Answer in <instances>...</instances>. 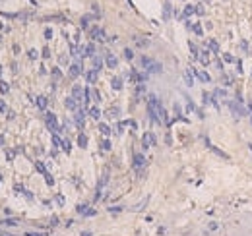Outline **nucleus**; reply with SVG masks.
Here are the masks:
<instances>
[{"label": "nucleus", "mask_w": 252, "mask_h": 236, "mask_svg": "<svg viewBox=\"0 0 252 236\" xmlns=\"http://www.w3.org/2000/svg\"><path fill=\"white\" fill-rule=\"evenodd\" d=\"M142 66H144V70L146 72H150V74H159L163 68H161V64L159 62H155V60H151V58H147V56H142Z\"/></svg>", "instance_id": "f257e3e1"}, {"label": "nucleus", "mask_w": 252, "mask_h": 236, "mask_svg": "<svg viewBox=\"0 0 252 236\" xmlns=\"http://www.w3.org/2000/svg\"><path fill=\"white\" fill-rule=\"evenodd\" d=\"M45 122H47V128L51 130L52 134H58L60 130V124H58V120H56V116L55 114H51V112H47V114H45Z\"/></svg>", "instance_id": "f03ea898"}, {"label": "nucleus", "mask_w": 252, "mask_h": 236, "mask_svg": "<svg viewBox=\"0 0 252 236\" xmlns=\"http://www.w3.org/2000/svg\"><path fill=\"white\" fill-rule=\"evenodd\" d=\"M142 143H144V147H151V145H155V143H157L155 134L153 132H146V134H144V137H142Z\"/></svg>", "instance_id": "7ed1b4c3"}, {"label": "nucleus", "mask_w": 252, "mask_h": 236, "mask_svg": "<svg viewBox=\"0 0 252 236\" xmlns=\"http://www.w3.org/2000/svg\"><path fill=\"white\" fill-rule=\"evenodd\" d=\"M72 97L80 103V101H84V97H85V89L82 87V85H74L72 87Z\"/></svg>", "instance_id": "20e7f679"}, {"label": "nucleus", "mask_w": 252, "mask_h": 236, "mask_svg": "<svg viewBox=\"0 0 252 236\" xmlns=\"http://www.w3.org/2000/svg\"><path fill=\"white\" fill-rule=\"evenodd\" d=\"M192 74L196 76V78L200 79L202 83H209V81H212V78H209V74H208V72H204V70H196V68H192Z\"/></svg>", "instance_id": "39448f33"}, {"label": "nucleus", "mask_w": 252, "mask_h": 236, "mask_svg": "<svg viewBox=\"0 0 252 236\" xmlns=\"http://www.w3.org/2000/svg\"><path fill=\"white\" fill-rule=\"evenodd\" d=\"M146 157H144L142 155V153H136V155H134V159H132V165H134V168H142V166H146Z\"/></svg>", "instance_id": "423d86ee"}, {"label": "nucleus", "mask_w": 252, "mask_h": 236, "mask_svg": "<svg viewBox=\"0 0 252 236\" xmlns=\"http://www.w3.org/2000/svg\"><path fill=\"white\" fill-rule=\"evenodd\" d=\"M105 64L109 68H117L118 66V58L113 54V52H105Z\"/></svg>", "instance_id": "0eeeda50"}, {"label": "nucleus", "mask_w": 252, "mask_h": 236, "mask_svg": "<svg viewBox=\"0 0 252 236\" xmlns=\"http://www.w3.org/2000/svg\"><path fill=\"white\" fill-rule=\"evenodd\" d=\"M229 107L235 111V114H237V116H248V114H250V112L246 111L245 107H241L239 103H229Z\"/></svg>", "instance_id": "6e6552de"}, {"label": "nucleus", "mask_w": 252, "mask_h": 236, "mask_svg": "<svg viewBox=\"0 0 252 236\" xmlns=\"http://www.w3.org/2000/svg\"><path fill=\"white\" fill-rule=\"evenodd\" d=\"M82 56H95V45L89 43L85 47H82Z\"/></svg>", "instance_id": "1a4fd4ad"}, {"label": "nucleus", "mask_w": 252, "mask_h": 236, "mask_svg": "<svg viewBox=\"0 0 252 236\" xmlns=\"http://www.w3.org/2000/svg\"><path fill=\"white\" fill-rule=\"evenodd\" d=\"M84 120H85V112L82 111H76V126H78V130H82L84 128Z\"/></svg>", "instance_id": "9d476101"}, {"label": "nucleus", "mask_w": 252, "mask_h": 236, "mask_svg": "<svg viewBox=\"0 0 252 236\" xmlns=\"http://www.w3.org/2000/svg\"><path fill=\"white\" fill-rule=\"evenodd\" d=\"M66 108H68V111H72V112H76V111H80V108H78V101L74 99L72 95L68 97V99H66Z\"/></svg>", "instance_id": "9b49d317"}, {"label": "nucleus", "mask_w": 252, "mask_h": 236, "mask_svg": "<svg viewBox=\"0 0 252 236\" xmlns=\"http://www.w3.org/2000/svg\"><path fill=\"white\" fill-rule=\"evenodd\" d=\"M80 74H82V64L80 62L72 64V66H70V78H78Z\"/></svg>", "instance_id": "f8f14e48"}, {"label": "nucleus", "mask_w": 252, "mask_h": 236, "mask_svg": "<svg viewBox=\"0 0 252 236\" xmlns=\"http://www.w3.org/2000/svg\"><path fill=\"white\" fill-rule=\"evenodd\" d=\"M91 37L95 41H105V31L99 29V27H93V29H91Z\"/></svg>", "instance_id": "ddd939ff"}, {"label": "nucleus", "mask_w": 252, "mask_h": 236, "mask_svg": "<svg viewBox=\"0 0 252 236\" xmlns=\"http://www.w3.org/2000/svg\"><path fill=\"white\" fill-rule=\"evenodd\" d=\"M97 78H99L97 70H87V72H85V79H87V83H95Z\"/></svg>", "instance_id": "4468645a"}, {"label": "nucleus", "mask_w": 252, "mask_h": 236, "mask_svg": "<svg viewBox=\"0 0 252 236\" xmlns=\"http://www.w3.org/2000/svg\"><path fill=\"white\" fill-rule=\"evenodd\" d=\"M192 14H196V6L188 4V6H184V12H182V16H180V18H182V19H186V18H190Z\"/></svg>", "instance_id": "2eb2a0df"}, {"label": "nucleus", "mask_w": 252, "mask_h": 236, "mask_svg": "<svg viewBox=\"0 0 252 236\" xmlns=\"http://www.w3.org/2000/svg\"><path fill=\"white\" fill-rule=\"evenodd\" d=\"M188 47H190V54H192V56H194V58H196V60H198V58H200V48H198V47H196V45H194V43H192V41H190V43H188Z\"/></svg>", "instance_id": "dca6fc26"}, {"label": "nucleus", "mask_w": 252, "mask_h": 236, "mask_svg": "<svg viewBox=\"0 0 252 236\" xmlns=\"http://www.w3.org/2000/svg\"><path fill=\"white\" fill-rule=\"evenodd\" d=\"M35 103H37V107H39L41 111H45V108H47V97H37Z\"/></svg>", "instance_id": "f3484780"}, {"label": "nucleus", "mask_w": 252, "mask_h": 236, "mask_svg": "<svg viewBox=\"0 0 252 236\" xmlns=\"http://www.w3.org/2000/svg\"><path fill=\"white\" fill-rule=\"evenodd\" d=\"M208 147H209V149H212V151H213V153H215V155H219L221 159H229V155H227V153H225V151H221V149H217V147H213V145H212V143H209V145H208Z\"/></svg>", "instance_id": "a211bd4d"}, {"label": "nucleus", "mask_w": 252, "mask_h": 236, "mask_svg": "<svg viewBox=\"0 0 252 236\" xmlns=\"http://www.w3.org/2000/svg\"><path fill=\"white\" fill-rule=\"evenodd\" d=\"M101 66H103V58L101 56H93V70H101Z\"/></svg>", "instance_id": "6ab92c4d"}, {"label": "nucleus", "mask_w": 252, "mask_h": 236, "mask_svg": "<svg viewBox=\"0 0 252 236\" xmlns=\"http://www.w3.org/2000/svg\"><path fill=\"white\" fill-rule=\"evenodd\" d=\"M78 211H80L82 215H89V217H91V215H95V211L89 209V207H85V205H80V207H78Z\"/></svg>", "instance_id": "aec40b11"}, {"label": "nucleus", "mask_w": 252, "mask_h": 236, "mask_svg": "<svg viewBox=\"0 0 252 236\" xmlns=\"http://www.w3.org/2000/svg\"><path fill=\"white\" fill-rule=\"evenodd\" d=\"M16 192H18V194H23V196H25L27 199H31V197H33V196H31V194H29V192H27V190H25V188H23V186H19V184H18V186H16Z\"/></svg>", "instance_id": "412c9836"}, {"label": "nucleus", "mask_w": 252, "mask_h": 236, "mask_svg": "<svg viewBox=\"0 0 252 236\" xmlns=\"http://www.w3.org/2000/svg\"><path fill=\"white\" fill-rule=\"evenodd\" d=\"M78 145H80V147H87V137H85V134H80V136H78Z\"/></svg>", "instance_id": "4be33fe9"}, {"label": "nucleus", "mask_w": 252, "mask_h": 236, "mask_svg": "<svg viewBox=\"0 0 252 236\" xmlns=\"http://www.w3.org/2000/svg\"><path fill=\"white\" fill-rule=\"evenodd\" d=\"M89 116L95 118V120H99V116H101V111H99L97 107H91V108H89Z\"/></svg>", "instance_id": "5701e85b"}, {"label": "nucleus", "mask_w": 252, "mask_h": 236, "mask_svg": "<svg viewBox=\"0 0 252 236\" xmlns=\"http://www.w3.org/2000/svg\"><path fill=\"white\" fill-rule=\"evenodd\" d=\"M208 47L209 48H212V50H209V52H215V54H217V52H219V45H217V41H209V43H208Z\"/></svg>", "instance_id": "b1692460"}, {"label": "nucleus", "mask_w": 252, "mask_h": 236, "mask_svg": "<svg viewBox=\"0 0 252 236\" xmlns=\"http://www.w3.org/2000/svg\"><path fill=\"white\" fill-rule=\"evenodd\" d=\"M171 18V4H165V8H163V19H169Z\"/></svg>", "instance_id": "393cba45"}, {"label": "nucleus", "mask_w": 252, "mask_h": 236, "mask_svg": "<svg viewBox=\"0 0 252 236\" xmlns=\"http://www.w3.org/2000/svg\"><path fill=\"white\" fill-rule=\"evenodd\" d=\"M184 81H186V85H192L194 83V78H192V72H190V70L184 72Z\"/></svg>", "instance_id": "a878e982"}, {"label": "nucleus", "mask_w": 252, "mask_h": 236, "mask_svg": "<svg viewBox=\"0 0 252 236\" xmlns=\"http://www.w3.org/2000/svg\"><path fill=\"white\" fill-rule=\"evenodd\" d=\"M52 145L55 147H62V140L58 137V134H52Z\"/></svg>", "instance_id": "bb28decb"}, {"label": "nucleus", "mask_w": 252, "mask_h": 236, "mask_svg": "<svg viewBox=\"0 0 252 236\" xmlns=\"http://www.w3.org/2000/svg\"><path fill=\"white\" fill-rule=\"evenodd\" d=\"M99 132H101L103 136H109V134H111V128H109L107 124H99Z\"/></svg>", "instance_id": "cd10ccee"}, {"label": "nucleus", "mask_w": 252, "mask_h": 236, "mask_svg": "<svg viewBox=\"0 0 252 236\" xmlns=\"http://www.w3.org/2000/svg\"><path fill=\"white\" fill-rule=\"evenodd\" d=\"M35 166H37V170H39V172L43 174V176H47V174H49V170L45 168V165H43V163H35Z\"/></svg>", "instance_id": "c85d7f7f"}, {"label": "nucleus", "mask_w": 252, "mask_h": 236, "mask_svg": "<svg viewBox=\"0 0 252 236\" xmlns=\"http://www.w3.org/2000/svg\"><path fill=\"white\" fill-rule=\"evenodd\" d=\"M113 89H122V79L120 78H113Z\"/></svg>", "instance_id": "c756f323"}, {"label": "nucleus", "mask_w": 252, "mask_h": 236, "mask_svg": "<svg viewBox=\"0 0 252 236\" xmlns=\"http://www.w3.org/2000/svg\"><path fill=\"white\" fill-rule=\"evenodd\" d=\"M70 54L72 56H82V52H80V48H78L76 45H70Z\"/></svg>", "instance_id": "7c9ffc66"}, {"label": "nucleus", "mask_w": 252, "mask_h": 236, "mask_svg": "<svg viewBox=\"0 0 252 236\" xmlns=\"http://www.w3.org/2000/svg\"><path fill=\"white\" fill-rule=\"evenodd\" d=\"M192 31H194L196 35H204V31H202V25H200V23H194V25H192Z\"/></svg>", "instance_id": "2f4dec72"}, {"label": "nucleus", "mask_w": 252, "mask_h": 236, "mask_svg": "<svg viewBox=\"0 0 252 236\" xmlns=\"http://www.w3.org/2000/svg\"><path fill=\"white\" fill-rule=\"evenodd\" d=\"M101 149H103V151H109V149H111V141L109 140H103L101 141Z\"/></svg>", "instance_id": "473e14b6"}, {"label": "nucleus", "mask_w": 252, "mask_h": 236, "mask_svg": "<svg viewBox=\"0 0 252 236\" xmlns=\"http://www.w3.org/2000/svg\"><path fill=\"white\" fill-rule=\"evenodd\" d=\"M124 58H126V60H132V58H134V52H132L130 48H124Z\"/></svg>", "instance_id": "72a5a7b5"}, {"label": "nucleus", "mask_w": 252, "mask_h": 236, "mask_svg": "<svg viewBox=\"0 0 252 236\" xmlns=\"http://www.w3.org/2000/svg\"><path fill=\"white\" fill-rule=\"evenodd\" d=\"M62 149H64L66 153H70V149H72V145H70V141H68V140H64V141H62Z\"/></svg>", "instance_id": "f704fd0d"}, {"label": "nucleus", "mask_w": 252, "mask_h": 236, "mask_svg": "<svg viewBox=\"0 0 252 236\" xmlns=\"http://www.w3.org/2000/svg\"><path fill=\"white\" fill-rule=\"evenodd\" d=\"M0 91H2V93H8V91H10V85L4 83V81H0Z\"/></svg>", "instance_id": "c9c22d12"}, {"label": "nucleus", "mask_w": 252, "mask_h": 236, "mask_svg": "<svg viewBox=\"0 0 252 236\" xmlns=\"http://www.w3.org/2000/svg\"><path fill=\"white\" fill-rule=\"evenodd\" d=\"M89 19H91V16H84V18H82V27H87Z\"/></svg>", "instance_id": "e433bc0d"}, {"label": "nucleus", "mask_w": 252, "mask_h": 236, "mask_svg": "<svg viewBox=\"0 0 252 236\" xmlns=\"http://www.w3.org/2000/svg\"><path fill=\"white\" fill-rule=\"evenodd\" d=\"M52 76H55L56 79H60V78H62V74H60V70H58V68H52Z\"/></svg>", "instance_id": "4c0bfd02"}, {"label": "nucleus", "mask_w": 252, "mask_h": 236, "mask_svg": "<svg viewBox=\"0 0 252 236\" xmlns=\"http://www.w3.org/2000/svg\"><path fill=\"white\" fill-rule=\"evenodd\" d=\"M109 116H111V118H117V116H118V108H111V111H109Z\"/></svg>", "instance_id": "58836bf2"}, {"label": "nucleus", "mask_w": 252, "mask_h": 236, "mask_svg": "<svg viewBox=\"0 0 252 236\" xmlns=\"http://www.w3.org/2000/svg\"><path fill=\"white\" fill-rule=\"evenodd\" d=\"M91 99H95V101H99V99H101L99 91H95V89H91Z\"/></svg>", "instance_id": "ea45409f"}, {"label": "nucleus", "mask_w": 252, "mask_h": 236, "mask_svg": "<svg viewBox=\"0 0 252 236\" xmlns=\"http://www.w3.org/2000/svg\"><path fill=\"white\" fill-rule=\"evenodd\" d=\"M223 60H225V62H235V58H233L231 54H227V52L223 54Z\"/></svg>", "instance_id": "a19ab883"}, {"label": "nucleus", "mask_w": 252, "mask_h": 236, "mask_svg": "<svg viewBox=\"0 0 252 236\" xmlns=\"http://www.w3.org/2000/svg\"><path fill=\"white\" fill-rule=\"evenodd\" d=\"M27 54H29V58H31V60H35V58H37V50H35V48H31Z\"/></svg>", "instance_id": "79ce46f5"}, {"label": "nucleus", "mask_w": 252, "mask_h": 236, "mask_svg": "<svg viewBox=\"0 0 252 236\" xmlns=\"http://www.w3.org/2000/svg\"><path fill=\"white\" fill-rule=\"evenodd\" d=\"M45 180H47V184H49V186H52V184H55V180H52V176H51V174H47V176H45Z\"/></svg>", "instance_id": "37998d69"}, {"label": "nucleus", "mask_w": 252, "mask_h": 236, "mask_svg": "<svg viewBox=\"0 0 252 236\" xmlns=\"http://www.w3.org/2000/svg\"><path fill=\"white\" fill-rule=\"evenodd\" d=\"M196 14H204V6H200V4H198V6H196Z\"/></svg>", "instance_id": "c03bdc74"}, {"label": "nucleus", "mask_w": 252, "mask_h": 236, "mask_svg": "<svg viewBox=\"0 0 252 236\" xmlns=\"http://www.w3.org/2000/svg\"><path fill=\"white\" fill-rule=\"evenodd\" d=\"M0 112H6V103L4 101H0Z\"/></svg>", "instance_id": "a18cd8bd"}, {"label": "nucleus", "mask_w": 252, "mask_h": 236, "mask_svg": "<svg viewBox=\"0 0 252 236\" xmlns=\"http://www.w3.org/2000/svg\"><path fill=\"white\" fill-rule=\"evenodd\" d=\"M45 37L51 39V37H52V31H51V29H47V31H45Z\"/></svg>", "instance_id": "49530a36"}, {"label": "nucleus", "mask_w": 252, "mask_h": 236, "mask_svg": "<svg viewBox=\"0 0 252 236\" xmlns=\"http://www.w3.org/2000/svg\"><path fill=\"white\" fill-rule=\"evenodd\" d=\"M43 56H45V58H49V56H51V52H49V48H43Z\"/></svg>", "instance_id": "de8ad7c7"}, {"label": "nucleus", "mask_w": 252, "mask_h": 236, "mask_svg": "<svg viewBox=\"0 0 252 236\" xmlns=\"http://www.w3.org/2000/svg\"><path fill=\"white\" fill-rule=\"evenodd\" d=\"M82 236H91V232H82Z\"/></svg>", "instance_id": "09e8293b"}, {"label": "nucleus", "mask_w": 252, "mask_h": 236, "mask_svg": "<svg viewBox=\"0 0 252 236\" xmlns=\"http://www.w3.org/2000/svg\"><path fill=\"white\" fill-rule=\"evenodd\" d=\"M2 141H4V140H2V136H0V145H2Z\"/></svg>", "instance_id": "8fccbe9b"}, {"label": "nucleus", "mask_w": 252, "mask_h": 236, "mask_svg": "<svg viewBox=\"0 0 252 236\" xmlns=\"http://www.w3.org/2000/svg\"><path fill=\"white\" fill-rule=\"evenodd\" d=\"M0 74H2V66H0Z\"/></svg>", "instance_id": "3c124183"}, {"label": "nucleus", "mask_w": 252, "mask_h": 236, "mask_svg": "<svg viewBox=\"0 0 252 236\" xmlns=\"http://www.w3.org/2000/svg\"><path fill=\"white\" fill-rule=\"evenodd\" d=\"M0 180H2V176H0Z\"/></svg>", "instance_id": "603ef678"}, {"label": "nucleus", "mask_w": 252, "mask_h": 236, "mask_svg": "<svg viewBox=\"0 0 252 236\" xmlns=\"http://www.w3.org/2000/svg\"><path fill=\"white\" fill-rule=\"evenodd\" d=\"M250 122H252V118H250Z\"/></svg>", "instance_id": "864d4df0"}]
</instances>
